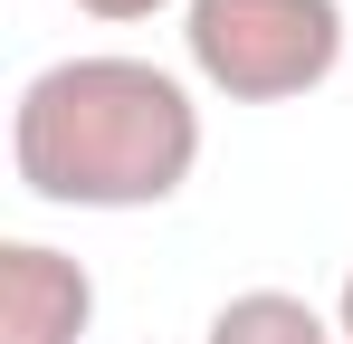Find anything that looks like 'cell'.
I'll return each mask as SVG.
<instances>
[{
    "mask_svg": "<svg viewBox=\"0 0 353 344\" xmlns=\"http://www.w3.org/2000/svg\"><path fill=\"white\" fill-rule=\"evenodd\" d=\"M86 19H105V29H134V19H153V10H172V0H77Z\"/></svg>",
    "mask_w": 353,
    "mask_h": 344,
    "instance_id": "obj_5",
    "label": "cell"
},
{
    "mask_svg": "<svg viewBox=\"0 0 353 344\" xmlns=\"http://www.w3.org/2000/svg\"><path fill=\"white\" fill-rule=\"evenodd\" d=\"M10 172L48 211H163L201 172V96L134 48L48 57L10 106Z\"/></svg>",
    "mask_w": 353,
    "mask_h": 344,
    "instance_id": "obj_1",
    "label": "cell"
},
{
    "mask_svg": "<svg viewBox=\"0 0 353 344\" xmlns=\"http://www.w3.org/2000/svg\"><path fill=\"white\" fill-rule=\"evenodd\" d=\"M201 344H344V335H334V306H315L296 287H239L210 306Z\"/></svg>",
    "mask_w": 353,
    "mask_h": 344,
    "instance_id": "obj_4",
    "label": "cell"
},
{
    "mask_svg": "<svg viewBox=\"0 0 353 344\" xmlns=\"http://www.w3.org/2000/svg\"><path fill=\"white\" fill-rule=\"evenodd\" d=\"M181 57L230 106H296L344 67V0H181Z\"/></svg>",
    "mask_w": 353,
    "mask_h": 344,
    "instance_id": "obj_2",
    "label": "cell"
},
{
    "mask_svg": "<svg viewBox=\"0 0 353 344\" xmlns=\"http://www.w3.org/2000/svg\"><path fill=\"white\" fill-rule=\"evenodd\" d=\"M334 335L353 344V278H344V296H334Z\"/></svg>",
    "mask_w": 353,
    "mask_h": 344,
    "instance_id": "obj_6",
    "label": "cell"
},
{
    "mask_svg": "<svg viewBox=\"0 0 353 344\" xmlns=\"http://www.w3.org/2000/svg\"><path fill=\"white\" fill-rule=\"evenodd\" d=\"M96 278L48 239H0V344H86Z\"/></svg>",
    "mask_w": 353,
    "mask_h": 344,
    "instance_id": "obj_3",
    "label": "cell"
}]
</instances>
